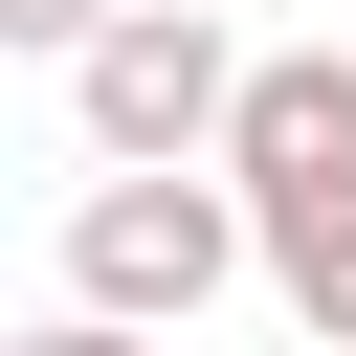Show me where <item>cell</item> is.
<instances>
[{
	"mask_svg": "<svg viewBox=\"0 0 356 356\" xmlns=\"http://www.w3.org/2000/svg\"><path fill=\"white\" fill-rule=\"evenodd\" d=\"M245 267H267V222H245L222 156H111V178L67 200V312H89V334H200Z\"/></svg>",
	"mask_w": 356,
	"mask_h": 356,
	"instance_id": "obj_1",
	"label": "cell"
},
{
	"mask_svg": "<svg viewBox=\"0 0 356 356\" xmlns=\"http://www.w3.org/2000/svg\"><path fill=\"white\" fill-rule=\"evenodd\" d=\"M222 89H245L222 0H111V22L67 44V134H89V156H200Z\"/></svg>",
	"mask_w": 356,
	"mask_h": 356,
	"instance_id": "obj_2",
	"label": "cell"
},
{
	"mask_svg": "<svg viewBox=\"0 0 356 356\" xmlns=\"http://www.w3.org/2000/svg\"><path fill=\"white\" fill-rule=\"evenodd\" d=\"M245 200H289V178H356V44H245V89H222V134H200Z\"/></svg>",
	"mask_w": 356,
	"mask_h": 356,
	"instance_id": "obj_3",
	"label": "cell"
},
{
	"mask_svg": "<svg viewBox=\"0 0 356 356\" xmlns=\"http://www.w3.org/2000/svg\"><path fill=\"white\" fill-rule=\"evenodd\" d=\"M245 222H267L289 334H334V356H356V178H289V200H245Z\"/></svg>",
	"mask_w": 356,
	"mask_h": 356,
	"instance_id": "obj_4",
	"label": "cell"
},
{
	"mask_svg": "<svg viewBox=\"0 0 356 356\" xmlns=\"http://www.w3.org/2000/svg\"><path fill=\"white\" fill-rule=\"evenodd\" d=\"M89 22H111V0H0V44H44V67H67Z\"/></svg>",
	"mask_w": 356,
	"mask_h": 356,
	"instance_id": "obj_5",
	"label": "cell"
}]
</instances>
